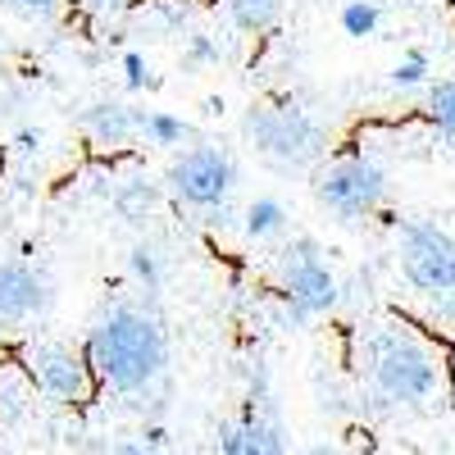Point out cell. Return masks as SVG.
<instances>
[{
    "mask_svg": "<svg viewBox=\"0 0 455 455\" xmlns=\"http://www.w3.org/2000/svg\"><path fill=\"white\" fill-rule=\"evenodd\" d=\"M87 360L109 392L137 396L146 387H156L169 364L164 323L137 306H109L87 332Z\"/></svg>",
    "mask_w": 455,
    "mask_h": 455,
    "instance_id": "cell-1",
    "label": "cell"
},
{
    "mask_svg": "<svg viewBox=\"0 0 455 455\" xmlns=\"http://www.w3.org/2000/svg\"><path fill=\"white\" fill-rule=\"evenodd\" d=\"M369 360V387L373 401H383L392 410H419L437 396L442 387V364L424 347L419 337H410L401 328H383L369 337L364 347Z\"/></svg>",
    "mask_w": 455,
    "mask_h": 455,
    "instance_id": "cell-2",
    "label": "cell"
},
{
    "mask_svg": "<svg viewBox=\"0 0 455 455\" xmlns=\"http://www.w3.org/2000/svg\"><path fill=\"white\" fill-rule=\"evenodd\" d=\"M242 137L274 169H315L328 156V128L310 109L287 105V100L251 105L242 119Z\"/></svg>",
    "mask_w": 455,
    "mask_h": 455,
    "instance_id": "cell-3",
    "label": "cell"
},
{
    "mask_svg": "<svg viewBox=\"0 0 455 455\" xmlns=\"http://www.w3.org/2000/svg\"><path fill=\"white\" fill-rule=\"evenodd\" d=\"M315 196L332 219L364 223V219L378 214V205H383V196H387V173L364 156H341V160L319 169Z\"/></svg>",
    "mask_w": 455,
    "mask_h": 455,
    "instance_id": "cell-4",
    "label": "cell"
},
{
    "mask_svg": "<svg viewBox=\"0 0 455 455\" xmlns=\"http://www.w3.org/2000/svg\"><path fill=\"white\" fill-rule=\"evenodd\" d=\"M278 291H283L287 310L296 319H319V315L337 310V300H341V283H337V274L328 269V259L319 255V246L310 237H300L283 251Z\"/></svg>",
    "mask_w": 455,
    "mask_h": 455,
    "instance_id": "cell-5",
    "label": "cell"
},
{
    "mask_svg": "<svg viewBox=\"0 0 455 455\" xmlns=\"http://www.w3.org/2000/svg\"><path fill=\"white\" fill-rule=\"evenodd\" d=\"M401 274L414 291L424 296H451L455 291V237L433 219H410L401 223Z\"/></svg>",
    "mask_w": 455,
    "mask_h": 455,
    "instance_id": "cell-6",
    "label": "cell"
},
{
    "mask_svg": "<svg viewBox=\"0 0 455 455\" xmlns=\"http://www.w3.org/2000/svg\"><path fill=\"white\" fill-rule=\"evenodd\" d=\"M169 187H173V196L182 205L219 214L228 205V196L237 192V164L223 146L201 141L192 150H182V156L169 164Z\"/></svg>",
    "mask_w": 455,
    "mask_h": 455,
    "instance_id": "cell-7",
    "label": "cell"
},
{
    "mask_svg": "<svg viewBox=\"0 0 455 455\" xmlns=\"http://www.w3.org/2000/svg\"><path fill=\"white\" fill-rule=\"evenodd\" d=\"M32 383L42 396L60 401V405H78L87 401V387H92V360L60 347V341H36V347H28L23 355Z\"/></svg>",
    "mask_w": 455,
    "mask_h": 455,
    "instance_id": "cell-8",
    "label": "cell"
},
{
    "mask_svg": "<svg viewBox=\"0 0 455 455\" xmlns=\"http://www.w3.org/2000/svg\"><path fill=\"white\" fill-rule=\"evenodd\" d=\"M51 278L28 259H0V332L51 310Z\"/></svg>",
    "mask_w": 455,
    "mask_h": 455,
    "instance_id": "cell-9",
    "label": "cell"
},
{
    "mask_svg": "<svg viewBox=\"0 0 455 455\" xmlns=\"http://www.w3.org/2000/svg\"><path fill=\"white\" fill-rule=\"evenodd\" d=\"M141 114L146 109H132L128 100H96L83 109L78 124L96 146H128L141 137Z\"/></svg>",
    "mask_w": 455,
    "mask_h": 455,
    "instance_id": "cell-10",
    "label": "cell"
},
{
    "mask_svg": "<svg viewBox=\"0 0 455 455\" xmlns=\"http://www.w3.org/2000/svg\"><path fill=\"white\" fill-rule=\"evenodd\" d=\"M219 455H287V437L274 419L264 414H246L233 428L223 433L219 442Z\"/></svg>",
    "mask_w": 455,
    "mask_h": 455,
    "instance_id": "cell-11",
    "label": "cell"
},
{
    "mask_svg": "<svg viewBox=\"0 0 455 455\" xmlns=\"http://www.w3.org/2000/svg\"><path fill=\"white\" fill-rule=\"evenodd\" d=\"M283 228H287V205H283L278 196H255V201L246 205V214H242V233H246L251 242L278 237Z\"/></svg>",
    "mask_w": 455,
    "mask_h": 455,
    "instance_id": "cell-12",
    "label": "cell"
},
{
    "mask_svg": "<svg viewBox=\"0 0 455 455\" xmlns=\"http://www.w3.org/2000/svg\"><path fill=\"white\" fill-rule=\"evenodd\" d=\"M228 19H233L242 32H251V36H264V32L278 28L283 0H228Z\"/></svg>",
    "mask_w": 455,
    "mask_h": 455,
    "instance_id": "cell-13",
    "label": "cell"
},
{
    "mask_svg": "<svg viewBox=\"0 0 455 455\" xmlns=\"http://www.w3.org/2000/svg\"><path fill=\"white\" fill-rule=\"evenodd\" d=\"M187 137H192V128H187L182 119H173V114H164V109H146L141 114V141H150V146H182Z\"/></svg>",
    "mask_w": 455,
    "mask_h": 455,
    "instance_id": "cell-14",
    "label": "cell"
},
{
    "mask_svg": "<svg viewBox=\"0 0 455 455\" xmlns=\"http://www.w3.org/2000/svg\"><path fill=\"white\" fill-rule=\"evenodd\" d=\"M428 119L446 141H455V78L428 87Z\"/></svg>",
    "mask_w": 455,
    "mask_h": 455,
    "instance_id": "cell-15",
    "label": "cell"
},
{
    "mask_svg": "<svg viewBox=\"0 0 455 455\" xmlns=\"http://www.w3.org/2000/svg\"><path fill=\"white\" fill-rule=\"evenodd\" d=\"M114 205H119V214H124L128 223H141V219H146L150 210L160 205V192H156V187H150V182H141V178H137V182H128L124 192L114 196Z\"/></svg>",
    "mask_w": 455,
    "mask_h": 455,
    "instance_id": "cell-16",
    "label": "cell"
},
{
    "mask_svg": "<svg viewBox=\"0 0 455 455\" xmlns=\"http://www.w3.org/2000/svg\"><path fill=\"white\" fill-rule=\"evenodd\" d=\"M337 19H341V32L347 36H373L378 23H383V10H378L373 0H347Z\"/></svg>",
    "mask_w": 455,
    "mask_h": 455,
    "instance_id": "cell-17",
    "label": "cell"
},
{
    "mask_svg": "<svg viewBox=\"0 0 455 455\" xmlns=\"http://www.w3.org/2000/svg\"><path fill=\"white\" fill-rule=\"evenodd\" d=\"M128 264H132V278H137L146 291H156V287L164 283V259H160V251H156V246L137 242V246H132V255H128Z\"/></svg>",
    "mask_w": 455,
    "mask_h": 455,
    "instance_id": "cell-18",
    "label": "cell"
},
{
    "mask_svg": "<svg viewBox=\"0 0 455 455\" xmlns=\"http://www.w3.org/2000/svg\"><path fill=\"white\" fill-rule=\"evenodd\" d=\"M428 83V55L424 51H410L396 68H392V87L410 92V87H424Z\"/></svg>",
    "mask_w": 455,
    "mask_h": 455,
    "instance_id": "cell-19",
    "label": "cell"
},
{
    "mask_svg": "<svg viewBox=\"0 0 455 455\" xmlns=\"http://www.w3.org/2000/svg\"><path fill=\"white\" fill-rule=\"evenodd\" d=\"M187 64H219V46H214V36H205V32L187 36Z\"/></svg>",
    "mask_w": 455,
    "mask_h": 455,
    "instance_id": "cell-20",
    "label": "cell"
},
{
    "mask_svg": "<svg viewBox=\"0 0 455 455\" xmlns=\"http://www.w3.org/2000/svg\"><path fill=\"white\" fill-rule=\"evenodd\" d=\"M124 83L132 87V92H141V87H150V64L137 55V51H128L124 55Z\"/></svg>",
    "mask_w": 455,
    "mask_h": 455,
    "instance_id": "cell-21",
    "label": "cell"
},
{
    "mask_svg": "<svg viewBox=\"0 0 455 455\" xmlns=\"http://www.w3.org/2000/svg\"><path fill=\"white\" fill-rule=\"evenodd\" d=\"M109 455H156V446L150 442H137V437H124V442H114Z\"/></svg>",
    "mask_w": 455,
    "mask_h": 455,
    "instance_id": "cell-22",
    "label": "cell"
},
{
    "mask_svg": "<svg viewBox=\"0 0 455 455\" xmlns=\"http://www.w3.org/2000/svg\"><path fill=\"white\" fill-rule=\"evenodd\" d=\"M124 5H128V0H87V10H92V14H119Z\"/></svg>",
    "mask_w": 455,
    "mask_h": 455,
    "instance_id": "cell-23",
    "label": "cell"
},
{
    "mask_svg": "<svg viewBox=\"0 0 455 455\" xmlns=\"http://www.w3.org/2000/svg\"><path fill=\"white\" fill-rule=\"evenodd\" d=\"M42 146V132H19V150H36Z\"/></svg>",
    "mask_w": 455,
    "mask_h": 455,
    "instance_id": "cell-24",
    "label": "cell"
},
{
    "mask_svg": "<svg viewBox=\"0 0 455 455\" xmlns=\"http://www.w3.org/2000/svg\"><path fill=\"white\" fill-rule=\"evenodd\" d=\"M14 5H23V10H55L60 0H14Z\"/></svg>",
    "mask_w": 455,
    "mask_h": 455,
    "instance_id": "cell-25",
    "label": "cell"
},
{
    "mask_svg": "<svg viewBox=\"0 0 455 455\" xmlns=\"http://www.w3.org/2000/svg\"><path fill=\"white\" fill-rule=\"evenodd\" d=\"M306 455H332V446H310Z\"/></svg>",
    "mask_w": 455,
    "mask_h": 455,
    "instance_id": "cell-26",
    "label": "cell"
}]
</instances>
